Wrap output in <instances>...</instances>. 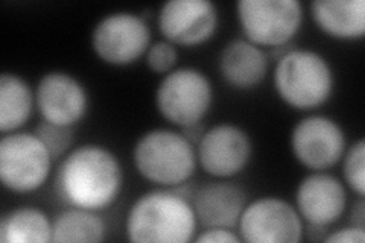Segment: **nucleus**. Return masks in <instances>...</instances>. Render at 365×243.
I'll use <instances>...</instances> for the list:
<instances>
[{
    "label": "nucleus",
    "instance_id": "nucleus-6",
    "mask_svg": "<svg viewBox=\"0 0 365 243\" xmlns=\"http://www.w3.org/2000/svg\"><path fill=\"white\" fill-rule=\"evenodd\" d=\"M236 19L245 40L276 49L300 32L304 8L300 0H237Z\"/></svg>",
    "mask_w": 365,
    "mask_h": 243
},
{
    "label": "nucleus",
    "instance_id": "nucleus-4",
    "mask_svg": "<svg viewBox=\"0 0 365 243\" xmlns=\"http://www.w3.org/2000/svg\"><path fill=\"white\" fill-rule=\"evenodd\" d=\"M133 165L139 175L158 187H177L189 182L197 172L195 145L181 131L153 128L137 138L133 146Z\"/></svg>",
    "mask_w": 365,
    "mask_h": 243
},
{
    "label": "nucleus",
    "instance_id": "nucleus-16",
    "mask_svg": "<svg viewBox=\"0 0 365 243\" xmlns=\"http://www.w3.org/2000/svg\"><path fill=\"white\" fill-rule=\"evenodd\" d=\"M247 193L233 182L210 181L200 187L192 198L198 224L204 228L237 227L247 205Z\"/></svg>",
    "mask_w": 365,
    "mask_h": 243
},
{
    "label": "nucleus",
    "instance_id": "nucleus-24",
    "mask_svg": "<svg viewBox=\"0 0 365 243\" xmlns=\"http://www.w3.org/2000/svg\"><path fill=\"white\" fill-rule=\"evenodd\" d=\"M326 243H364L365 242V227L351 224L341 227L332 233L323 237Z\"/></svg>",
    "mask_w": 365,
    "mask_h": 243
},
{
    "label": "nucleus",
    "instance_id": "nucleus-14",
    "mask_svg": "<svg viewBox=\"0 0 365 243\" xmlns=\"http://www.w3.org/2000/svg\"><path fill=\"white\" fill-rule=\"evenodd\" d=\"M36 107L44 122L75 126L87 115L90 96L86 86L76 76L51 71L38 79Z\"/></svg>",
    "mask_w": 365,
    "mask_h": 243
},
{
    "label": "nucleus",
    "instance_id": "nucleus-15",
    "mask_svg": "<svg viewBox=\"0 0 365 243\" xmlns=\"http://www.w3.org/2000/svg\"><path fill=\"white\" fill-rule=\"evenodd\" d=\"M218 68L227 86L235 90H253L264 83L268 75L269 56L255 43L235 38L222 48Z\"/></svg>",
    "mask_w": 365,
    "mask_h": 243
},
{
    "label": "nucleus",
    "instance_id": "nucleus-7",
    "mask_svg": "<svg viewBox=\"0 0 365 243\" xmlns=\"http://www.w3.org/2000/svg\"><path fill=\"white\" fill-rule=\"evenodd\" d=\"M52 155L36 133L14 131L0 138V181L19 195L40 190L52 173Z\"/></svg>",
    "mask_w": 365,
    "mask_h": 243
},
{
    "label": "nucleus",
    "instance_id": "nucleus-3",
    "mask_svg": "<svg viewBox=\"0 0 365 243\" xmlns=\"http://www.w3.org/2000/svg\"><path fill=\"white\" fill-rule=\"evenodd\" d=\"M272 87L288 107L309 111L323 107L332 98L335 72L324 55L294 46L276 60Z\"/></svg>",
    "mask_w": 365,
    "mask_h": 243
},
{
    "label": "nucleus",
    "instance_id": "nucleus-13",
    "mask_svg": "<svg viewBox=\"0 0 365 243\" xmlns=\"http://www.w3.org/2000/svg\"><path fill=\"white\" fill-rule=\"evenodd\" d=\"M347 189L338 177L324 170H312L297 184L294 207L303 224L326 229L336 224L347 210Z\"/></svg>",
    "mask_w": 365,
    "mask_h": 243
},
{
    "label": "nucleus",
    "instance_id": "nucleus-17",
    "mask_svg": "<svg viewBox=\"0 0 365 243\" xmlns=\"http://www.w3.org/2000/svg\"><path fill=\"white\" fill-rule=\"evenodd\" d=\"M315 26L339 41H356L365 36L364 0H312L309 5Z\"/></svg>",
    "mask_w": 365,
    "mask_h": 243
},
{
    "label": "nucleus",
    "instance_id": "nucleus-8",
    "mask_svg": "<svg viewBox=\"0 0 365 243\" xmlns=\"http://www.w3.org/2000/svg\"><path fill=\"white\" fill-rule=\"evenodd\" d=\"M151 38V28L140 14L114 11L96 21L90 33V44L102 63L127 67L146 55Z\"/></svg>",
    "mask_w": 365,
    "mask_h": 243
},
{
    "label": "nucleus",
    "instance_id": "nucleus-18",
    "mask_svg": "<svg viewBox=\"0 0 365 243\" xmlns=\"http://www.w3.org/2000/svg\"><path fill=\"white\" fill-rule=\"evenodd\" d=\"M36 107V90L28 81L14 72L0 75V131H20Z\"/></svg>",
    "mask_w": 365,
    "mask_h": 243
},
{
    "label": "nucleus",
    "instance_id": "nucleus-22",
    "mask_svg": "<svg viewBox=\"0 0 365 243\" xmlns=\"http://www.w3.org/2000/svg\"><path fill=\"white\" fill-rule=\"evenodd\" d=\"M36 134L44 146L49 149L53 160L64 157L72 149L75 142L73 126H61L43 120L37 125Z\"/></svg>",
    "mask_w": 365,
    "mask_h": 243
},
{
    "label": "nucleus",
    "instance_id": "nucleus-1",
    "mask_svg": "<svg viewBox=\"0 0 365 243\" xmlns=\"http://www.w3.org/2000/svg\"><path fill=\"white\" fill-rule=\"evenodd\" d=\"M53 189L68 207L104 212L123 189V167L104 145L83 143L72 148L56 167Z\"/></svg>",
    "mask_w": 365,
    "mask_h": 243
},
{
    "label": "nucleus",
    "instance_id": "nucleus-10",
    "mask_svg": "<svg viewBox=\"0 0 365 243\" xmlns=\"http://www.w3.org/2000/svg\"><path fill=\"white\" fill-rule=\"evenodd\" d=\"M237 229L242 242L248 243H299L304 234L294 204L279 196H260L247 202Z\"/></svg>",
    "mask_w": 365,
    "mask_h": 243
},
{
    "label": "nucleus",
    "instance_id": "nucleus-19",
    "mask_svg": "<svg viewBox=\"0 0 365 243\" xmlns=\"http://www.w3.org/2000/svg\"><path fill=\"white\" fill-rule=\"evenodd\" d=\"M52 233V221L38 207L20 205L0 219L2 243H48Z\"/></svg>",
    "mask_w": 365,
    "mask_h": 243
},
{
    "label": "nucleus",
    "instance_id": "nucleus-25",
    "mask_svg": "<svg viewBox=\"0 0 365 243\" xmlns=\"http://www.w3.org/2000/svg\"><path fill=\"white\" fill-rule=\"evenodd\" d=\"M197 243H241L242 239L239 234H236L232 228H204V231H200V234L195 236Z\"/></svg>",
    "mask_w": 365,
    "mask_h": 243
},
{
    "label": "nucleus",
    "instance_id": "nucleus-11",
    "mask_svg": "<svg viewBox=\"0 0 365 243\" xmlns=\"http://www.w3.org/2000/svg\"><path fill=\"white\" fill-rule=\"evenodd\" d=\"M198 166L216 180H228L244 172L253 157V140L236 123H218L204 131L195 146Z\"/></svg>",
    "mask_w": 365,
    "mask_h": 243
},
{
    "label": "nucleus",
    "instance_id": "nucleus-5",
    "mask_svg": "<svg viewBox=\"0 0 365 243\" xmlns=\"http://www.w3.org/2000/svg\"><path fill=\"white\" fill-rule=\"evenodd\" d=\"M213 99L210 78L192 66L175 67L163 75L154 95L158 114L178 128L202 123L212 110Z\"/></svg>",
    "mask_w": 365,
    "mask_h": 243
},
{
    "label": "nucleus",
    "instance_id": "nucleus-9",
    "mask_svg": "<svg viewBox=\"0 0 365 243\" xmlns=\"http://www.w3.org/2000/svg\"><path fill=\"white\" fill-rule=\"evenodd\" d=\"M289 146L303 167L327 170L339 163L349 145L344 128L334 118L307 114L292 126Z\"/></svg>",
    "mask_w": 365,
    "mask_h": 243
},
{
    "label": "nucleus",
    "instance_id": "nucleus-23",
    "mask_svg": "<svg viewBox=\"0 0 365 243\" xmlns=\"http://www.w3.org/2000/svg\"><path fill=\"white\" fill-rule=\"evenodd\" d=\"M146 66L157 75H166L174 71L178 61L177 46L166 40L151 43L150 49L145 55Z\"/></svg>",
    "mask_w": 365,
    "mask_h": 243
},
{
    "label": "nucleus",
    "instance_id": "nucleus-20",
    "mask_svg": "<svg viewBox=\"0 0 365 243\" xmlns=\"http://www.w3.org/2000/svg\"><path fill=\"white\" fill-rule=\"evenodd\" d=\"M52 242H104L107 239V224L99 212L68 207L52 221Z\"/></svg>",
    "mask_w": 365,
    "mask_h": 243
},
{
    "label": "nucleus",
    "instance_id": "nucleus-2",
    "mask_svg": "<svg viewBox=\"0 0 365 243\" xmlns=\"http://www.w3.org/2000/svg\"><path fill=\"white\" fill-rule=\"evenodd\" d=\"M123 231L134 243H187L195 239L198 217L186 196L158 187L142 193L130 205Z\"/></svg>",
    "mask_w": 365,
    "mask_h": 243
},
{
    "label": "nucleus",
    "instance_id": "nucleus-12",
    "mask_svg": "<svg viewBox=\"0 0 365 243\" xmlns=\"http://www.w3.org/2000/svg\"><path fill=\"white\" fill-rule=\"evenodd\" d=\"M157 26L166 41L195 48L213 38L220 11L210 0H168L158 9Z\"/></svg>",
    "mask_w": 365,
    "mask_h": 243
},
{
    "label": "nucleus",
    "instance_id": "nucleus-21",
    "mask_svg": "<svg viewBox=\"0 0 365 243\" xmlns=\"http://www.w3.org/2000/svg\"><path fill=\"white\" fill-rule=\"evenodd\" d=\"M342 161V177L346 186L359 198L365 195V140L361 137L347 146Z\"/></svg>",
    "mask_w": 365,
    "mask_h": 243
},
{
    "label": "nucleus",
    "instance_id": "nucleus-26",
    "mask_svg": "<svg viewBox=\"0 0 365 243\" xmlns=\"http://www.w3.org/2000/svg\"><path fill=\"white\" fill-rule=\"evenodd\" d=\"M353 219H355V222H353V224L365 227V202H364V198H359L356 205L353 207Z\"/></svg>",
    "mask_w": 365,
    "mask_h": 243
}]
</instances>
